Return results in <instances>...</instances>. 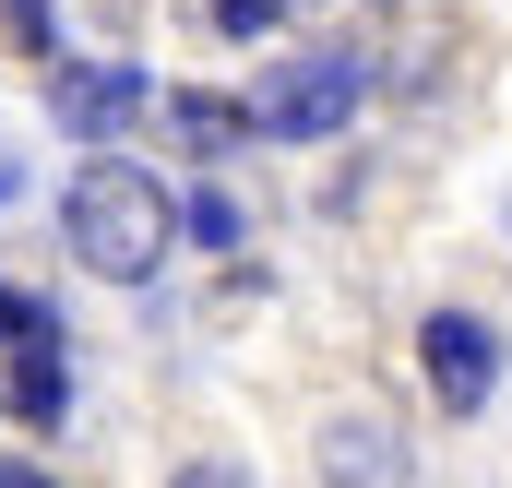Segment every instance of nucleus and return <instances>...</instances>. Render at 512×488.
Listing matches in <instances>:
<instances>
[{
    "mask_svg": "<svg viewBox=\"0 0 512 488\" xmlns=\"http://www.w3.org/2000/svg\"><path fill=\"white\" fill-rule=\"evenodd\" d=\"M60 239H72V262H84V274L143 286V274L167 262V239H179V203H167V179H155V167H131V155H108V143H96V167L72 179Z\"/></svg>",
    "mask_w": 512,
    "mask_h": 488,
    "instance_id": "1",
    "label": "nucleus"
},
{
    "mask_svg": "<svg viewBox=\"0 0 512 488\" xmlns=\"http://www.w3.org/2000/svg\"><path fill=\"white\" fill-rule=\"evenodd\" d=\"M358 108H370V60L358 48H310V60L262 72V96H251L262 143H322V131H346Z\"/></svg>",
    "mask_w": 512,
    "mask_h": 488,
    "instance_id": "2",
    "label": "nucleus"
},
{
    "mask_svg": "<svg viewBox=\"0 0 512 488\" xmlns=\"http://www.w3.org/2000/svg\"><path fill=\"white\" fill-rule=\"evenodd\" d=\"M417 369H429V405L441 417H477L501 393V322L489 310H429L417 322Z\"/></svg>",
    "mask_w": 512,
    "mask_h": 488,
    "instance_id": "3",
    "label": "nucleus"
},
{
    "mask_svg": "<svg viewBox=\"0 0 512 488\" xmlns=\"http://www.w3.org/2000/svg\"><path fill=\"white\" fill-rule=\"evenodd\" d=\"M48 108H60V131H72V143H120V131L155 108V84H143L131 60H72V72L48 84Z\"/></svg>",
    "mask_w": 512,
    "mask_h": 488,
    "instance_id": "4",
    "label": "nucleus"
},
{
    "mask_svg": "<svg viewBox=\"0 0 512 488\" xmlns=\"http://www.w3.org/2000/svg\"><path fill=\"white\" fill-rule=\"evenodd\" d=\"M310 465H322V488H405V429L382 405H334Z\"/></svg>",
    "mask_w": 512,
    "mask_h": 488,
    "instance_id": "5",
    "label": "nucleus"
},
{
    "mask_svg": "<svg viewBox=\"0 0 512 488\" xmlns=\"http://www.w3.org/2000/svg\"><path fill=\"white\" fill-rule=\"evenodd\" d=\"M0 405H12V429H36V441L72 417V358H60V334L12 346V369H0Z\"/></svg>",
    "mask_w": 512,
    "mask_h": 488,
    "instance_id": "6",
    "label": "nucleus"
},
{
    "mask_svg": "<svg viewBox=\"0 0 512 488\" xmlns=\"http://www.w3.org/2000/svg\"><path fill=\"white\" fill-rule=\"evenodd\" d=\"M167 131L191 143V155H227V143H262L251 108H227V96H167Z\"/></svg>",
    "mask_w": 512,
    "mask_h": 488,
    "instance_id": "7",
    "label": "nucleus"
},
{
    "mask_svg": "<svg viewBox=\"0 0 512 488\" xmlns=\"http://www.w3.org/2000/svg\"><path fill=\"white\" fill-rule=\"evenodd\" d=\"M179 239H203V250H239V203H227V191H191V203H179Z\"/></svg>",
    "mask_w": 512,
    "mask_h": 488,
    "instance_id": "8",
    "label": "nucleus"
},
{
    "mask_svg": "<svg viewBox=\"0 0 512 488\" xmlns=\"http://www.w3.org/2000/svg\"><path fill=\"white\" fill-rule=\"evenodd\" d=\"M203 12H215V36H239V48H262V36H274V24H286L298 0H203Z\"/></svg>",
    "mask_w": 512,
    "mask_h": 488,
    "instance_id": "9",
    "label": "nucleus"
},
{
    "mask_svg": "<svg viewBox=\"0 0 512 488\" xmlns=\"http://www.w3.org/2000/svg\"><path fill=\"white\" fill-rule=\"evenodd\" d=\"M36 334H60V310L24 298V286H0V346H36Z\"/></svg>",
    "mask_w": 512,
    "mask_h": 488,
    "instance_id": "10",
    "label": "nucleus"
},
{
    "mask_svg": "<svg viewBox=\"0 0 512 488\" xmlns=\"http://www.w3.org/2000/svg\"><path fill=\"white\" fill-rule=\"evenodd\" d=\"M0 36H12V48H48L60 24H48V0H0Z\"/></svg>",
    "mask_w": 512,
    "mask_h": 488,
    "instance_id": "11",
    "label": "nucleus"
},
{
    "mask_svg": "<svg viewBox=\"0 0 512 488\" xmlns=\"http://www.w3.org/2000/svg\"><path fill=\"white\" fill-rule=\"evenodd\" d=\"M167 488H251V477H239L227 453H203V465H179V477H167Z\"/></svg>",
    "mask_w": 512,
    "mask_h": 488,
    "instance_id": "12",
    "label": "nucleus"
},
{
    "mask_svg": "<svg viewBox=\"0 0 512 488\" xmlns=\"http://www.w3.org/2000/svg\"><path fill=\"white\" fill-rule=\"evenodd\" d=\"M0 488H48V477H36V465H12V453H0Z\"/></svg>",
    "mask_w": 512,
    "mask_h": 488,
    "instance_id": "13",
    "label": "nucleus"
},
{
    "mask_svg": "<svg viewBox=\"0 0 512 488\" xmlns=\"http://www.w3.org/2000/svg\"><path fill=\"white\" fill-rule=\"evenodd\" d=\"M12 191H24V167H12V143H0V203H12Z\"/></svg>",
    "mask_w": 512,
    "mask_h": 488,
    "instance_id": "14",
    "label": "nucleus"
}]
</instances>
